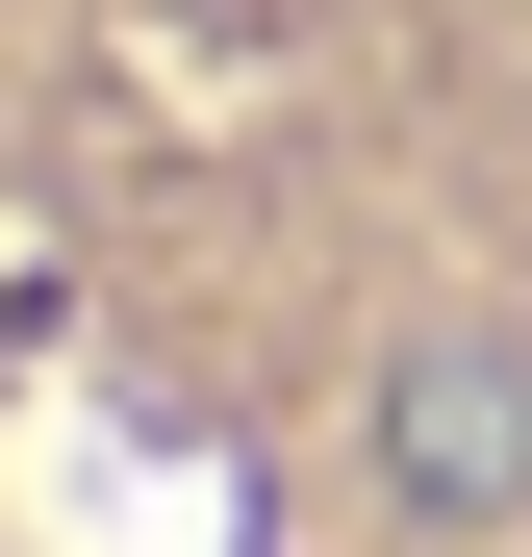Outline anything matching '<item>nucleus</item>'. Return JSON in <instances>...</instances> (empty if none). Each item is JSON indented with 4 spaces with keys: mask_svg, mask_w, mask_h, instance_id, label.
<instances>
[{
    "mask_svg": "<svg viewBox=\"0 0 532 557\" xmlns=\"http://www.w3.org/2000/svg\"><path fill=\"white\" fill-rule=\"evenodd\" d=\"M0 557H532V0H0Z\"/></svg>",
    "mask_w": 532,
    "mask_h": 557,
    "instance_id": "1",
    "label": "nucleus"
}]
</instances>
